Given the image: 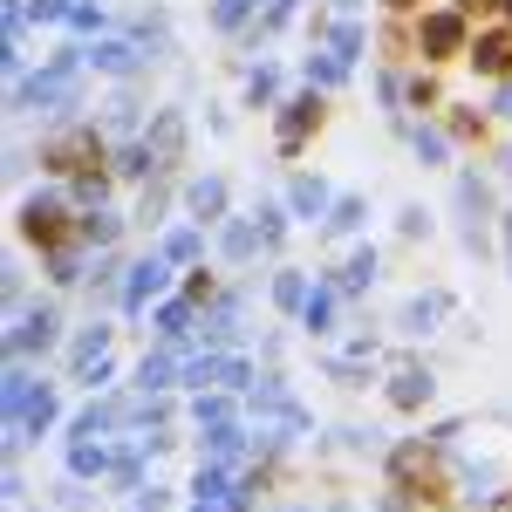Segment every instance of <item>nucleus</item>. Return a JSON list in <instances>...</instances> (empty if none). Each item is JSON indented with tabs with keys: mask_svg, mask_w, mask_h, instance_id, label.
Here are the masks:
<instances>
[{
	"mask_svg": "<svg viewBox=\"0 0 512 512\" xmlns=\"http://www.w3.org/2000/svg\"><path fill=\"white\" fill-rule=\"evenodd\" d=\"M383 485H390L396 499H410V506H458V465H451V451H437L431 437H396L390 458H383Z\"/></svg>",
	"mask_w": 512,
	"mask_h": 512,
	"instance_id": "f257e3e1",
	"label": "nucleus"
},
{
	"mask_svg": "<svg viewBox=\"0 0 512 512\" xmlns=\"http://www.w3.org/2000/svg\"><path fill=\"white\" fill-rule=\"evenodd\" d=\"M76 226H82V205L62 192H28L21 205H14V239L28 246V253H62V246H76Z\"/></svg>",
	"mask_w": 512,
	"mask_h": 512,
	"instance_id": "f03ea898",
	"label": "nucleus"
},
{
	"mask_svg": "<svg viewBox=\"0 0 512 512\" xmlns=\"http://www.w3.org/2000/svg\"><path fill=\"white\" fill-rule=\"evenodd\" d=\"M41 171L48 178H96V171H110V144H103V130L96 123H69V130H48L41 137Z\"/></svg>",
	"mask_w": 512,
	"mask_h": 512,
	"instance_id": "7ed1b4c3",
	"label": "nucleus"
},
{
	"mask_svg": "<svg viewBox=\"0 0 512 512\" xmlns=\"http://www.w3.org/2000/svg\"><path fill=\"white\" fill-rule=\"evenodd\" d=\"M472 28H478V21H465L451 0L424 7V14L410 21V35H417V62H424V69H451V62H465V48H472Z\"/></svg>",
	"mask_w": 512,
	"mask_h": 512,
	"instance_id": "20e7f679",
	"label": "nucleus"
},
{
	"mask_svg": "<svg viewBox=\"0 0 512 512\" xmlns=\"http://www.w3.org/2000/svg\"><path fill=\"white\" fill-rule=\"evenodd\" d=\"M321 130H328V89L301 82L294 96H280V110H274V151L280 158H301Z\"/></svg>",
	"mask_w": 512,
	"mask_h": 512,
	"instance_id": "39448f33",
	"label": "nucleus"
},
{
	"mask_svg": "<svg viewBox=\"0 0 512 512\" xmlns=\"http://www.w3.org/2000/svg\"><path fill=\"white\" fill-rule=\"evenodd\" d=\"M458 239H465V253H478V260H492V185L478 178V171H458Z\"/></svg>",
	"mask_w": 512,
	"mask_h": 512,
	"instance_id": "423d86ee",
	"label": "nucleus"
},
{
	"mask_svg": "<svg viewBox=\"0 0 512 512\" xmlns=\"http://www.w3.org/2000/svg\"><path fill=\"white\" fill-rule=\"evenodd\" d=\"M465 69L478 82H512V21H478L472 48H465Z\"/></svg>",
	"mask_w": 512,
	"mask_h": 512,
	"instance_id": "0eeeda50",
	"label": "nucleus"
},
{
	"mask_svg": "<svg viewBox=\"0 0 512 512\" xmlns=\"http://www.w3.org/2000/svg\"><path fill=\"white\" fill-rule=\"evenodd\" d=\"M62 342V315L41 301V308H28V315L7 328V362H35V355H48Z\"/></svg>",
	"mask_w": 512,
	"mask_h": 512,
	"instance_id": "6e6552de",
	"label": "nucleus"
},
{
	"mask_svg": "<svg viewBox=\"0 0 512 512\" xmlns=\"http://www.w3.org/2000/svg\"><path fill=\"white\" fill-rule=\"evenodd\" d=\"M431 396H437V376L424 369V362H396L390 383H383V403H390L396 417H417V410H431Z\"/></svg>",
	"mask_w": 512,
	"mask_h": 512,
	"instance_id": "1a4fd4ad",
	"label": "nucleus"
},
{
	"mask_svg": "<svg viewBox=\"0 0 512 512\" xmlns=\"http://www.w3.org/2000/svg\"><path fill=\"white\" fill-rule=\"evenodd\" d=\"M185 110H151V130H144V151H151V164H158L164 178L185 164Z\"/></svg>",
	"mask_w": 512,
	"mask_h": 512,
	"instance_id": "9d476101",
	"label": "nucleus"
},
{
	"mask_svg": "<svg viewBox=\"0 0 512 512\" xmlns=\"http://www.w3.org/2000/svg\"><path fill=\"white\" fill-rule=\"evenodd\" d=\"M164 280H171V260H164L158 246H151V253H144V260L130 267V280H123V315H137V308H151V301L164 294Z\"/></svg>",
	"mask_w": 512,
	"mask_h": 512,
	"instance_id": "9b49d317",
	"label": "nucleus"
},
{
	"mask_svg": "<svg viewBox=\"0 0 512 512\" xmlns=\"http://www.w3.org/2000/svg\"><path fill=\"white\" fill-rule=\"evenodd\" d=\"M410 110H417V117H444V110H451V89H444V76H437V69H424V62L403 76V117H410Z\"/></svg>",
	"mask_w": 512,
	"mask_h": 512,
	"instance_id": "f8f14e48",
	"label": "nucleus"
},
{
	"mask_svg": "<svg viewBox=\"0 0 512 512\" xmlns=\"http://www.w3.org/2000/svg\"><path fill=\"white\" fill-rule=\"evenodd\" d=\"M437 123L451 130V144H458V151H492V110H465V103H451Z\"/></svg>",
	"mask_w": 512,
	"mask_h": 512,
	"instance_id": "ddd939ff",
	"label": "nucleus"
},
{
	"mask_svg": "<svg viewBox=\"0 0 512 512\" xmlns=\"http://www.w3.org/2000/svg\"><path fill=\"white\" fill-rule=\"evenodd\" d=\"M451 308H458V301H451L444 287H431V294H410V301H403V315H396V328H403V335H437V321L451 315Z\"/></svg>",
	"mask_w": 512,
	"mask_h": 512,
	"instance_id": "4468645a",
	"label": "nucleus"
},
{
	"mask_svg": "<svg viewBox=\"0 0 512 512\" xmlns=\"http://www.w3.org/2000/svg\"><path fill=\"white\" fill-rule=\"evenodd\" d=\"M185 212H192L198 226H219V219H226V178H219V171L192 178V185H185Z\"/></svg>",
	"mask_w": 512,
	"mask_h": 512,
	"instance_id": "2eb2a0df",
	"label": "nucleus"
},
{
	"mask_svg": "<svg viewBox=\"0 0 512 512\" xmlns=\"http://www.w3.org/2000/svg\"><path fill=\"white\" fill-rule=\"evenodd\" d=\"M328 205H335L328 178H315V171H294V185H287V212H294V219H328Z\"/></svg>",
	"mask_w": 512,
	"mask_h": 512,
	"instance_id": "dca6fc26",
	"label": "nucleus"
},
{
	"mask_svg": "<svg viewBox=\"0 0 512 512\" xmlns=\"http://www.w3.org/2000/svg\"><path fill=\"white\" fill-rule=\"evenodd\" d=\"M158 253L171 260V267H205V226H198V219L171 226V233L158 239Z\"/></svg>",
	"mask_w": 512,
	"mask_h": 512,
	"instance_id": "f3484780",
	"label": "nucleus"
},
{
	"mask_svg": "<svg viewBox=\"0 0 512 512\" xmlns=\"http://www.w3.org/2000/svg\"><path fill=\"white\" fill-rule=\"evenodd\" d=\"M89 69H103V76H137V69H144V48H137V41H96V48H89Z\"/></svg>",
	"mask_w": 512,
	"mask_h": 512,
	"instance_id": "a211bd4d",
	"label": "nucleus"
},
{
	"mask_svg": "<svg viewBox=\"0 0 512 512\" xmlns=\"http://www.w3.org/2000/svg\"><path fill=\"white\" fill-rule=\"evenodd\" d=\"M335 308H342V287H335V280H315V294H308V308H301V328H308V335H335Z\"/></svg>",
	"mask_w": 512,
	"mask_h": 512,
	"instance_id": "6ab92c4d",
	"label": "nucleus"
},
{
	"mask_svg": "<svg viewBox=\"0 0 512 512\" xmlns=\"http://www.w3.org/2000/svg\"><path fill=\"white\" fill-rule=\"evenodd\" d=\"M301 76L315 82V89H342V82L355 76V62H349V55H342V48H315V55L301 62Z\"/></svg>",
	"mask_w": 512,
	"mask_h": 512,
	"instance_id": "aec40b11",
	"label": "nucleus"
},
{
	"mask_svg": "<svg viewBox=\"0 0 512 512\" xmlns=\"http://www.w3.org/2000/svg\"><path fill=\"white\" fill-rule=\"evenodd\" d=\"M403 137H410V151H417V164H431V171H444V158H451V130H444V123H410Z\"/></svg>",
	"mask_w": 512,
	"mask_h": 512,
	"instance_id": "412c9836",
	"label": "nucleus"
},
{
	"mask_svg": "<svg viewBox=\"0 0 512 512\" xmlns=\"http://www.w3.org/2000/svg\"><path fill=\"white\" fill-rule=\"evenodd\" d=\"M376 274H383V253L376 246H355L349 260H342V274H335V287L342 294H362V287H376Z\"/></svg>",
	"mask_w": 512,
	"mask_h": 512,
	"instance_id": "4be33fe9",
	"label": "nucleus"
},
{
	"mask_svg": "<svg viewBox=\"0 0 512 512\" xmlns=\"http://www.w3.org/2000/svg\"><path fill=\"white\" fill-rule=\"evenodd\" d=\"M198 321V301L192 294H178V301H164L158 308V342H171V349H185V335H192Z\"/></svg>",
	"mask_w": 512,
	"mask_h": 512,
	"instance_id": "5701e85b",
	"label": "nucleus"
},
{
	"mask_svg": "<svg viewBox=\"0 0 512 512\" xmlns=\"http://www.w3.org/2000/svg\"><path fill=\"white\" fill-rule=\"evenodd\" d=\"M376 48H383V62H417V35H410V21L390 14V21L376 28Z\"/></svg>",
	"mask_w": 512,
	"mask_h": 512,
	"instance_id": "b1692460",
	"label": "nucleus"
},
{
	"mask_svg": "<svg viewBox=\"0 0 512 512\" xmlns=\"http://www.w3.org/2000/svg\"><path fill=\"white\" fill-rule=\"evenodd\" d=\"M82 246H117V233H123V219L117 212H103V205H82Z\"/></svg>",
	"mask_w": 512,
	"mask_h": 512,
	"instance_id": "393cba45",
	"label": "nucleus"
},
{
	"mask_svg": "<svg viewBox=\"0 0 512 512\" xmlns=\"http://www.w3.org/2000/svg\"><path fill=\"white\" fill-rule=\"evenodd\" d=\"M246 110H280V69L274 62H260V69L246 76Z\"/></svg>",
	"mask_w": 512,
	"mask_h": 512,
	"instance_id": "a878e982",
	"label": "nucleus"
},
{
	"mask_svg": "<svg viewBox=\"0 0 512 512\" xmlns=\"http://www.w3.org/2000/svg\"><path fill=\"white\" fill-rule=\"evenodd\" d=\"M287 219H294L287 205H260V212H253V233H260V246H267V253H280V246H287Z\"/></svg>",
	"mask_w": 512,
	"mask_h": 512,
	"instance_id": "bb28decb",
	"label": "nucleus"
},
{
	"mask_svg": "<svg viewBox=\"0 0 512 512\" xmlns=\"http://www.w3.org/2000/svg\"><path fill=\"white\" fill-rule=\"evenodd\" d=\"M308 294H315V280L301 274V267H280V280H274V301H280V308H294V315H301V308H308Z\"/></svg>",
	"mask_w": 512,
	"mask_h": 512,
	"instance_id": "cd10ccee",
	"label": "nucleus"
},
{
	"mask_svg": "<svg viewBox=\"0 0 512 512\" xmlns=\"http://www.w3.org/2000/svg\"><path fill=\"white\" fill-rule=\"evenodd\" d=\"M69 472H76V478H103V472H110V451L89 444V437H76V444H69Z\"/></svg>",
	"mask_w": 512,
	"mask_h": 512,
	"instance_id": "c85d7f7f",
	"label": "nucleus"
},
{
	"mask_svg": "<svg viewBox=\"0 0 512 512\" xmlns=\"http://www.w3.org/2000/svg\"><path fill=\"white\" fill-rule=\"evenodd\" d=\"M362 219H369V205H362V198H335V205H328V219H321V226H328V233L342 239V233H355V226H362Z\"/></svg>",
	"mask_w": 512,
	"mask_h": 512,
	"instance_id": "c756f323",
	"label": "nucleus"
},
{
	"mask_svg": "<svg viewBox=\"0 0 512 512\" xmlns=\"http://www.w3.org/2000/svg\"><path fill=\"white\" fill-rule=\"evenodd\" d=\"M246 21H260V0H212V28H246Z\"/></svg>",
	"mask_w": 512,
	"mask_h": 512,
	"instance_id": "7c9ffc66",
	"label": "nucleus"
},
{
	"mask_svg": "<svg viewBox=\"0 0 512 512\" xmlns=\"http://www.w3.org/2000/svg\"><path fill=\"white\" fill-rule=\"evenodd\" d=\"M396 233L410 239V246H417V239H431V212H424V205H403V219H396Z\"/></svg>",
	"mask_w": 512,
	"mask_h": 512,
	"instance_id": "2f4dec72",
	"label": "nucleus"
},
{
	"mask_svg": "<svg viewBox=\"0 0 512 512\" xmlns=\"http://www.w3.org/2000/svg\"><path fill=\"white\" fill-rule=\"evenodd\" d=\"M185 294H192L198 308H212L219 294H212V267H185Z\"/></svg>",
	"mask_w": 512,
	"mask_h": 512,
	"instance_id": "473e14b6",
	"label": "nucleus"
},
{
	"mask_svg": "<svg viewBox=\"0 0 512 512\" xmlns=\"http://www.w3.org/2000/svg\"><path fill=\"white\" fill-rule=\"evenodd\" d=\"M451 7H458L465 21H499V14H506V0H451Z\"/></svg>",
	"mask_w": 512,
	"mask_h": 512,
	"instance_id": "72a5a7b5",
	"label": "nucleus"
},
{
	"mask_svg": "<svg viewBox=\"0 0 512 512\" xmlns=\"http://www.w3.org/2000/svg\"><path fill=\"white\" fill-rule=\"evenodd\" d=\"M376 7H383V14H403V21H417V14H424L431 0H376Z\"/></svg>",
	"mask_w": 512,
	"mask_h": 512,
	"instance_id": "f704fd0d",
	"label": "nucleus"
},
{
	"mask_svg": "<svg viewBox=\"0 0 512 512\" xmlns=\"http://www.w3.org/2000/svg\"><path fill=\"white\" fill-rule=\"evenodd\" d=\"M472 512H512V485H499V492H485Z\"/></svg>",
	"mask_w": 512,
	"mask_h": 512,
	"instance_id": "c9c22d12",
	"label": "nucleus"
},
{
	"mask_svg": "<svg viewBox=\"0 0 512 512\" xmlns=\"http://www.w3.org/2000/svg\"><path fill=\"white\" fill-rule=\"evenodd\" d=\"M492 117L512 123V82H492Z\"/></svg>",
	"mask_w": 512,
	"mask_h": 512,
	"instance_id": "e433bc0d",
	"label": "nucleus"
},
{
	"mask_svg": "<svg viewBox=\"0 0 512 512\" xmlns=\"http://www.w3.org/2000/svg\"><path fill=\"white\" fill-rule=\"evenodd\" d=\"M485 158H492V171H499V178H512V144H492Z\"/></svg>",
	"mask_w": 512,
	"mask_h": 512,
	"instance_id": "4c0bfd02",
	"label": "nucleus"
},
{
	"mask_svg": "<svg viewBox=\"0 0 512 512\" xmlns=\"http://www.w3.org/2000/svg\"><path fill=\"white\" fill-rule=\"evenodd\" d=\"M499 253H506V274H512V212H499Z\"/></svg>",
	"mask_w": 512,
	"mask_h": 512,
	"instance_id": "58836bf2",
	"label": "nucleus"
},
{
	"mask_svg": "<svg viewBox=\"0 0 512 512\" xmlns=\"http://www.w3.org/2000/svg\"><path fill=\"white\" fill-rule=\"evenodd\" d=\"M335 7H342V14H355V7H362V0H335Z\"/></svg>",
	"mask_w": 512,
	"mask_h": 512,
	"instance_id": "ea45409f",
	"label": "nucleus"
},
{
	"mask_svg": "<svg viewBox=\"0 0 512 512\" xmlns=\"http://www.w3.org/2000/svg\"><path fill=\"white\" fill-rule=\"evenodd\" d=\"M499 21H512V0H506V14H499Z\"/></svg>",
	"mask_w": 512,
	"mask_h": 512,
	"instance_id": "a19ab883",
	"label": "nucleus"
},
{
	"mask_svg": "<svg viewBox=\"0 0 512 512\" xmlns=\"http://www.w3.org/2000/svg\"><path fill=\"white\" fill-rule=\"evenodd\" d=\"M335 512H349V506H335Z\"/></svg>",
	"mask_w": 512,
	"mask_h": 512,
	"instance_id": "79ce46f5",
	"label": "nucleus"
}]
</instances>
